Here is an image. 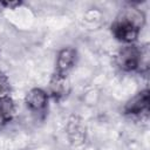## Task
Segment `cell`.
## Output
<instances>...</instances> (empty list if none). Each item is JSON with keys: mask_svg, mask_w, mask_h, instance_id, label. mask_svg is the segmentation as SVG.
Masks as SVG:
<instances>
[{"mask_svg": "<svg viewBox=\"0 0 150 150\" xmlns=\"http://www.w3.org/2000/svg\"><path fill=\"white\" fill-rule=\"evenodd\" d=\"M145 13L138 5L128 2L120 9L110 25L112 36L122 45L136 43L139 33L145 26Z\"/></svg>", "mask_w": 150, "mask_h": 150, "instance_id": "1", "label": "cell"}, {"mask_svg": "<svg viewBox=\"0 0 150 150\" xmlns=\"http://www.w3.org/2000/svg\"><path fill=\"white\" fill-rule=\"evenodd\" d=\"M115 64L123 73L148 74L150 64L149 45H122L115 54Z\"/></svg>", "mask_w": 150, "mask_h": 150, "instance_id": "2", "label": "cell"}, {"mask_svg": "<svg viewBox=\"0 0 150 150\" xmlns=\"http://www.w3.org/2000/svg\"><path fill=\"white\" fill-rule=\"evenodd\" d=\"M150 110V91L144 88L130 97L123 105L124 115L134 118H146Z\"/></svg>", "mask_w": 150, "mask_h": 150, "instance_id": "3", "label": "cell"}, {"mask_svg": "<svg viewBox=\"0 0 150 150\" xmlns=\"http://www.w3.org/2000/svg\"><path fill=\"white\" fill-rule=\"evenodd\" d=\"M66 136L73 146H81L87 141V125L79 115H71L66 123Z\"/></svg>", "mask_w": 150, "mask_h": 150, "instance_id": "4", "label": "cell"}, {"mask_svg": "<svg viewBox=\"0 0 150 150\" xmlns=\"http://www.w3.org/2000/svg\"><path fill=\"white\" fill-rule=\"evenodd\" d=\"M49 95L46 89L35 87L29 89L25 95V104L27 109L35 115H43L46 114L49 104Z\"/></svg>", "mask_w": 150, "mask_h": 150, "instance_id": "5", "label": "cell"}, {"mask_svg": "<svg viewBox=\"0 0 150 150\" xmlns=\"http://www.w3.org/2000/svg\"><path fill=\"white\" fill-rule=\"evenodd\" d=\"M70 90H71V84H70L69 76L67 74L54 71L47 86V93L49 97L59 102L68 97V95L70 94Z\"/></svg>", "mask_w": 150, "mask_h": 150, "instance_id": "6", "label": "cell"}, {"mask_svg": "<svg viewBox=\"0 0 150 150\" xmlns=\"http://www.w3.org/2000/svg\"><path fill=\"white\" fill-rule=\"evenodd\" d=\"M79 59L77 49L71 46H67L61 48L55 59V70L56 73L61 74H69V71L75 67Z\"/></svg>", "mask_w": 150, "mask_h": 150, "instance_id": "7", "label": "cell"}, {"mask_svg": "<svg viewBox=\"0 0 150 150\" xmlns=\"http://www.w3.org/2000/svg\"><path fill=\"white\" fill-rule=\"evenodd\" d=\"M15 116V102L14 100L8 97L0 98V127H4L12 122Z\"/></svg>", "mask_w": 150, "mask_h": 150, "instance_id": "8", "label": "cell"}, {"mask_svg": "<svg viewBox=\"0 0 150 150\" xmlns=\"http://www.w3.org/2000/svg\"><path fill=\"white\" fill-rule=\"evenodd\" d=\"M12 93V86L8 76L0 71V98L11 96Z\"/></svg>", "mask_w": 150, "mask_h": 150, "instance_id": "9", "label": "cell"}, {"mask_svg": "<svg viewBox=\"0 0 150 150\" xmlns=\"http://www.w3.org/2000/svg\"><path fill=\"white\" fill-rule=\"evenodd\" d=\"M22 5L21 1H0V7L6 9H15Z\"/></svg>", "mask_w": 150, "mask_h": 150, "instance_id": "10", "label": "cell"}, {"mask_svg": "<svg viewBox=\"0 0 150 150\" xmlns=\"http://www.w3.org/2000/svg\"><path fill=\"white\" fill-rule=\"evenodd\" d=\"M22 150H33V149H22Z\"/></svg>", "mask_w": 150, "mask_h": 150, "instance_id": "11", "label": "cell"}]
</instances>
